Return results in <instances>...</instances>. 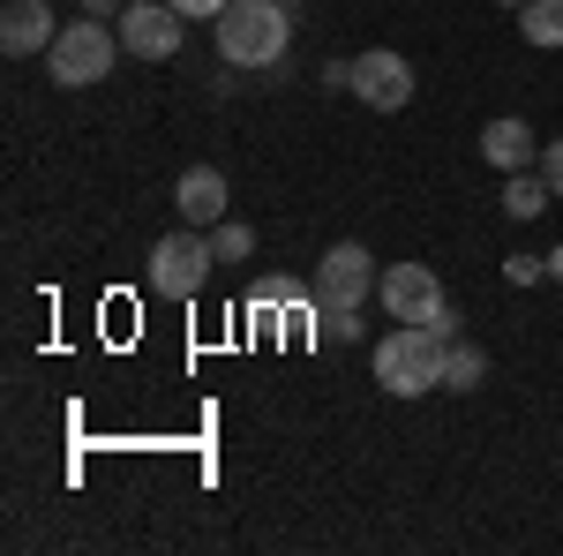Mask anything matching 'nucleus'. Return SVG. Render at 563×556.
<instances>
[{
	"instance_id": "nucleus-4",
	"label": "nucleus",
	"mask_w": 563,
	"mask_h": 556,
	"mask_svg": "<svg viewBox=\"0 0 563 556\" xmlns=\"http://www.w3.org/2000/svg\"><path fill=\"white\" fill-rule=\"evenodd\" d=\"M211 263H218V249H211V233L203 226H180V233H166L158 249H151V294L158 301H196L203 286H211Z\"/></svg>"
},
{
	"instance_id": "nucleus-20",
	"label": "nucleus",
	"mask_w": 563,
	"mask_h": 556,
	"mask_svg": "<svg viewBox=\"0 0 563 556\" xmlns=\"http://www.w3.org/2000/svg\"><path fill=\"white\" fill-rule=\"evenodd\" d=\"M549 279H563V241H556V249H549Z\"/></svg>"
},
{
	"instance_id": "nucleus-16",
	"label": "nucleus",
	"mask_w": 563,
	"mask_h": 556,
	"mask_svg": "<svg viewBox=\"0 0 563 556\" xmlns=\"http://www.w3.org/2000/svg\"><path fill=\"white\" fill-rule=\"evenodd\" d=\"M504 279H511V286H533V279H549V257H504Z\"/></svg>"
},
{
	"instance_id": "nucleus-15",
	"label": "nucleus",
	"mask_w": 563,
	"mask_h": 556,
	"mask_svg": "<svg viewBox=\"0 0 563 556\" xmlns=\"http://www.w3.org/2000/svg\"><path fill=\"white\" fill-rule=\"evenodd\" d=\"M211 249H218V263H249V257H256V226L218 218V226H211Z\"/></svg>"
},
{
	"instance_id": "nucleus-11",
	"label": "nucleus",
	"mask_w": 563,
	"mask_h": 556,
	"mask_svg": "<svg viewBox=\"0 0 563 556\" xmlns=\"http://www.w3.org/2000/svg\"><path fill=\"white\" fill-rule=\"evenodd\" d=\"M481 159H488L496 173H526V166H541V135L504 113V121H488V129H481Z\"/></svg>"
},
{
	"instance_id": "nucleus-6",
	"label": "nucleus",
	"mask_w": 563,
	"mask_h": 556,
	"mask_svg": "<svg viewBox=\"0 0 563 556\" xmlns=\"http://www.w3.org/2000/svg\"><path fill=\"white\" fill-rule=\"evenodd\" d=\"M180 15L174 0H129L121 15H113V31H121V45H129L135 61H174L180 53Z\"/></svg>"
},
{
	"instance_id": "nucleus-3",
	"label": "nucleus",
	"mask_w": 563,
	"mask_h": 556,
	"mask_svg": "<svg viewBox=\"0 0 563 556\" xmlns=\"http://www.w3.org/2000/svg\"><path fill=\"white\" fill-rule=\"evenodd\" d=\"M129 45H121V31H106L98 15L90 23H60V39H53V53H45V76L60 90H90L113 76V61H121Z\"/></svg>"
},
{
	"instance_id": "nucleus-1",
	"label": "nucleus",
	"mask_w": 563,
	"mask_h": 556,
	"mask_svg": "<svg viewBox=\"0 0 563 556\" xmlns=\"http://www.w3.org/2000/svg\"><path fill=\"white\" fill-rule=\"evenodd\" d=\"M286 45H294V8L286 0H233L218 15L225 68H271V61H286Z\"/></svg>"
},
{
	"instance_id": "nucleus-18",
	"label": "nucleus",
	"mask_w": 563,
	"mask_h": 556,
	"mask_svg": "<svg viewBox=\"0 0 563 556\" xmlns=\"http://www.w3.org/2000/svg\"><path fill=\"white\" fill-rule=\"evenodd\" d=\"M180 15H188V23H218V15H225V8H233V0H174Z\"/></svg>"
},
{
	"instance_id": "nucleus-9",
	"label": "nucleus",
	"mask_w": 563,
	"mask_h": 556,
	"mask_svg": "<svg viewBox=\"0 0 563 556\" xmlns=\"http://www.w3.org/2000/svg\"><path fill=\"white\" fill-rule=\"evenodd\" d=\"M53 39H60V23H53L45 0H8V15H0V53H8V61L53 53Z\"/></svg>"
},
{
	"instance_id": "nucleus-10",
	"label": "nucleus",
	"mask_w": 563,
	"mask_h": 556,
	"mask_svg": "<svg viewBox=\"0 0 563 556\" xmlns=\"http://www.w3.org/2000/svg\"><path fill=\"white\" fill-rule=\"evenodd\" d=\"M174 204H180V218H188V226H218V218H225V204H233V188H225V173H218V166H188L174 181Z\"/></svg>"
},
{
	"instance_id": "nucleus-12",
	"label": "nucleus",
	"mask_w": 563,
	"mask_h": 556,
	"mask_svg": "<svg viewBox=\"0 0 563 556\" xmlns=\"http://www.w3.org/2000/svg\"><path fill=\"white\" fill-rule=\"evenodd\" d=\"M549 204H556V188L541 181V166H526V173L504 181V218H519V226H526V218H541Z\"/></svg>"
},
{
	"instance_id": "nucleus-21",
	"label": "nucleus",
	"mask_w": 563,
	"mask_h": 556,
	"mask_svg": "<svg viewBox=\"0 0 563 556\" xmlns=\"http://www.w3.org/2000/svg\"><path fill=\"white\" fill-rule=\"evenodd\" d=\"M496 8H526V0H496Z\"/></svg>"
},
{
	"instance_id": "nucleus-19",
	"label": "nucleus",
	"mask_w": 563,
	"mask_h": 556,
	"mask_svg": "<svg viewBox=\"0 0 563 556\" xmlns=\"http://www.w3.org/2000/svg\"><path fill=\"white\" fill-rule=\"evenodd\" d=\"M121 8H129V0H84V15H98V23H113Z\"/></svg>"
},
{
	"instance_id": "nucleus-14",
	"label": "nucleus",
	"mask_w": 563,
	"mask_h": 556,
	"mask_svg": "<svg viewBox=\"0 0 563 556\" xmlns=\"http://www.w3.org/2000/svg\"><path fill=\"white\" fill-rule=\"evenodd\" d=\"M519 31H526V45L556 53V45H563V0H526V8H519Z\"/></svg>"
},
{
	"instance_id": "nucleus-13",
	"label": "nucleus",
	"mask_w": 563,
	"mask_h": 556,
	"mask_svg": "<svg viewBox=\"0 0 563 556\" xmlns=\"http://www.w3.org/2000/svg\"><path fill=\"white\" fill-rule=\"evenodd\" d=\"M481 377H488V353H481L474 339H451V346H443V391H474Z\"/></svg>"
},
{
	"instance_id": "nucleus-8",
	"label": "nucleus",
	"mask_w": 563,
	"mask_h": 556,
	"mask_svg": "<svg viewBox=\"0 0 563 556\" xmlns=\"http://www.w3.org/2000/svg\"><path fill=\"white\" fill-rule=\"evenodd\" d=\"M376 279H384V271H376V257H368L361 241H339V249H323V263H316V279H308V286H316V301L361 308V301L376 294Z\"/></svg>"
},
{
	"instance_id": "nucleus-17",
	"label": "nucleus",
	"mask_w": 563,
	"mask_h": 556,
	"mask_svg": "<svg viewBox=\"0 0 563 556\" xmlns=\"http://www.w3.org/2000/svg\"><path fill=\"white\" fill-rule=\"evenodd\" d=\"M541 181L556 188V204H563V135H556V143H541Z\"/></svg>"
},
{
	"instance_id": "nucleus-7",
	"label": "nucleus",
	"mask_w": 563,
	"mask_h": 556,
	"mask_svg": "<svg viewBox=\"0 0 563 556\" xmlns=\"http://www.w3.org/2000/svg\"><path fill=\"white\" fill-rule=\"evenodd\" d=\"M353 98H361L368 113H398V106L413 98V61H406V53H390V45L353 53Z\"/></svg>"
},
{
	"instance_id": "nucleus-5",
	"label": "nucleus",
	"mask_w": 563,
	"mask_h": 556,
	"mask_svg": "<svg viewBox=\"0 0 563 556\" xmlns=\"http://www.w3.org/2000/svg\"><path fill=\"white\" fill-rule=\"evenodd\" d=\"M376 301H384L390 324H435V331H451V339H459V316H451L443 279H435L429 263H390L384 279H376Z\"/></svg>"
},
{
	"instance_id": "nucleus-2",
	"label": "nucleus",
	"mask_w": 563,
	"mask_h": 556,
	"mask_svg": "<svg viewBox=\"0 0 563 556\" xmlns=\"http://www.w3.org/2000/svg\"><path fill=\"white\" fill-rule=\"evenodd\" d=\"M443 346L451 331H435V324H398L390 339H376V384L390 399H421V391H443Z\"/></svg>"
}]
</instances>
